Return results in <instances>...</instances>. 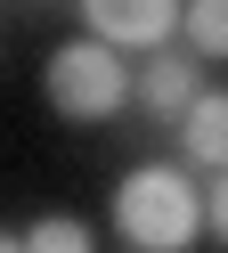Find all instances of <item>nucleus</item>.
Here are the masks:
<instances>
[{"mask_svg":"<svg viewBox=\"0 0 228 253\" xmlns=\"http://www.w3.org/2000/svg\"><path fill=\"white\" fill-rule=\"evenodd\" d=\"M204 229V188L188 164H139L114 188V237L130 253H188Z\"/></svg>","mask_w":228,"mask_h":253,"instance_id":"nucleus-1","label":"nucleus"},{"mask_svg":"<svg viewBox=\"0 0 228 253\" xmlns=\"http://www.w3.org/2000/svg\"><path fill=\"white\" fill-rule=\"evenodd\" d=\"M41 98L57 106L65 123H81V131H90V123H114L130 106V66L122 57L106 49V41H65V49H49V66H41Z\"/></svg>","mask_w":228,"mask_h":253,"instance_id":"nucleus-2","label":"nucleus"},{"mask_svg":"<svg viewBox=\"0 0 228 253\" xmlns=\"http://www.w3.org/2000/svg\"><path fill=\"white\" fill-rule=\"evenodd\" d=\"M81 25L90 41H106L114 57L122 49H163L179 33V0H81Z\"/></svg>","mask_w":228,"mask_h":253,"instance_id":"nucleus-3","label":"nucleus"},{"mask_svg":"<svg viewBox=\"0 0 228 253\" xmlns=\"http://www.w3.org/2000/svg\"><path fill=\"white\" fill-rule=\"evenodd\" d=\"M195 90H204V66H195L188 49H155V57L139 66V82H130V98H139L155 123H179V115L195 106Z\"/></svg>","mask_w":228,"mask_h":253,"instance_id":"nucleus-4","label":"nucleus"},{"mask_svg":"<svg viewBox=\"0 0 228 253\" xmlns=\"http://www.w3.org/2000/svg\"><path fill=\"white\" fill-rule=\"evenodd\" d=\"M188 171H228V90H195V106L171 123Z\"/></svg>","mask_w":228,"mask_h":253,"instance_id":"nucleus-5","label":"nucleus"},{"mask_svg":"<svg viewBox=\"0 0 228 253\" xmlns=\"http://www.w3.org/2000/svg\"><path fill=\"white\" fill-rule=\"evenodd\" d=\"M179 33L195 66H228V0H179Z\"/></svg>","mask_w":228,"mask_h":253,"instance_id":"nucleus-6","label":"nucleus"},{"mask_svg":"<svg viewBox=\"0 0 228 253\" xmlns=\"http://www.w3.org/2000/svg\"><path fill=\"white\" fill-rule=\"evenodd\" d=\"M16 245H25V253H98V245H90V229H81L74 212H41L25 237H16Z\"/></svg>","mask_w":228,"mask_h":253,"instance_id":"nucleus-7","label":"nucleus"},{"mask_svg":"<svg viewBox=\"0 0 228 253\" xmlns=\"http://www.w3.org/2000/svg\"><path fill=\"white\" fill-rule=\"evenodd\" d=\"M204 229L228 245V171H212V188H204Z\"/></svg>","mask_w":228,"mask_h":253,"instance_id":"nucleus-8","label":"nucleus"},{"mask_svg":"<svg viewBox=\"0 0 228 253\" xmlns=\"http://www.w3.org/2000/svg\"><path fill=\"white\" fill-rule=\"evenodd\" d=\"M0 253H25V245H16V237H8V229H0Z\"/></svg>","mask_w":228,"mask_h":253,"instance_id":"nucleus-9","label":"nucleus"}]
</instances>
